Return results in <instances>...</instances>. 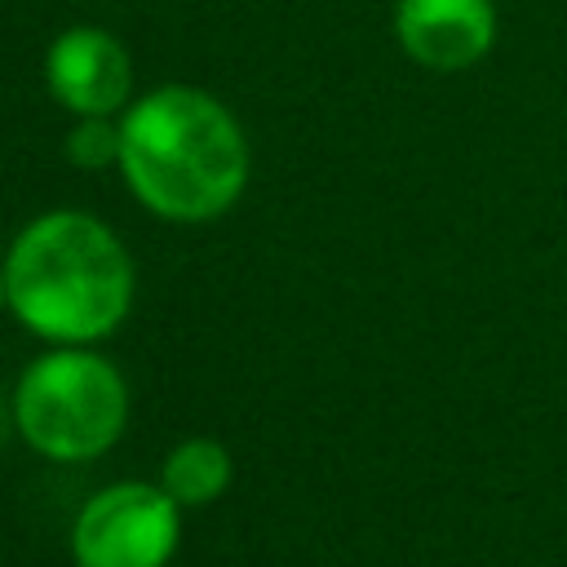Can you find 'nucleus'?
<instances>
[{
    "label": "nucleus",
    "mask_w": 567,
    "mask_h": 567,
    "mask_svg": "<svg viewBox=\"0 0 567 567\" xmlns=\"http://www.w3.org/2000/svg\"><path fill=\"white\" fill-rule=\"evenodd\" d=\"M394 35L425 71H465L496 40L492 0H399Z\"/></svg>",
    "instance_id": "423d86ee"
},
{
    "label": "nucleus",
    "mask_w": 567,
    "mask_h": 567,
    "mask_svg": "<svg viewBox=\"0 0 567 567\" xmlns=\"http://www.w3.org/2000/svg\"><path fill=\"white\" fill-rule=\"evenodd\" d=\"M120 168L151 213L168 221H213L248 182V142L213 93L164 84L124 111Z\"/></svg>",
    "instance_id": "f257e3e1"
},
{
    "label": "nucleus",
    "mask_w": 567,
    "mask_h": 567,
    "mask_svg": "<svg viewBox=\"0 0 567 567\" xmlns=\"http://www.w3.org/2000/svg\"><path fill=\"white\" fill-rule=\"evenodd\" d=\"M13 425H18L13 421V403H4V394H0V447H4V439H9Z\"/></svg>",
    "instance_id": "1a4fd4ad"
},
{
    "label": "nucleus",
    "mask_w": 567,
    "mask_h": 567,
    "mask_svg": "<svg viewBox=\"0 0 567 567\" xmlns=\"http://www.w3.org/2000/svg\"><path fill=\"white\" fill-rule=\"evenodd\" d=\"M13 421L31 452L66 465L93 461L124 434L128 390L111 359L84 346H58L18 377Z\"/></svg>",
    "instance_id": "7ed1b4c3"
},
{
    "label": "nucleus",
    "mask_w": 567,
    "mask_h": 567,
    "mask_svg": "<svg viewBox=\"0 0 567 567\" xmlns=\"http://www.w3.org/2000/svg\"><path fill=\"white\" fill-rule=\"evenodd\" d=\"M0 306H9V297H4V275H0Z\"/></svg>",
    "instance_id": "9d476101"
},
{
    "label": "nucleus",
    "mask_w": 567,
    "mask_h": 567,
    "mask_svg": "<svg viewBox=\"0 0 567 567\" xmlns=\"http://www.w3.org/2000/svg\"><path fill=\"white\" fill-rule=\"evenodd\" d=\"M182 545V505L159 483H111L71 523L75 567H168Z\"/></svg>",
    "instance_id": "20e7f679"
},
{
    "label": "nucleus",
    "mask_w": 567,
    "mask_h": 567,
    "mask_svg": "<svg viewBox=\"0 0 567 567\" xmlns=\"http://www.w3.org/2000/svg\"><path fill=\"white\" fill-rule=\"evenodd\" d=\"M230 478H235V465L217 439H182L159 465V487L182 509L213 505L230 487Z\"/></svg>",
    "instance_id": "0eeeda50"
},
{
    "label": "nucleus",
    "mask_w": 567,
    "mask_h": 567,
    "mask_svg": "<svg viewBox=\"0 0 567 567\" xmlns=\"http://www.w3.org/2000/svg\"><path fill=\"white\" fill-rule=\"evenodd\" d=\"M9 310L53 346L111 337L133 306V261L111 226L58 208L18 230L4 252Z\"/></svg>",
    "instance_id": "f03ea898"
},
{
    "label": "nucleus",
    "mask_w": 567,
    "mask_h": 567,
    "mask_svg": "<svg viewBox=\"0 0 567 567\" xmlns=\"http://www.w3.org/2000/svg\"><path fill=\"white\" fill-rule=\"evenodd\" d=\"M44 75L53 97L75 115H115L133 84L128 49L102 27H66L49 53Z\"/></svg>",
    "instance_id": "39448f33"
},
{
    "label": "nucleus",
    "mask_w": 567,
    "mask_h": 567,
    "mask_svg": "<svg viewBox=\"0 0 567 567\" xmlns=\"http://www.w3.org/2000/svg\"><path fill=\"white\" fill-rule=\"evenodd\" d=\"M66 155L80 168L120 164V124H111V115H80V124L66 133Z\"/></svg>",
    "instance_id": "6e6552de"
}]
</instances>
